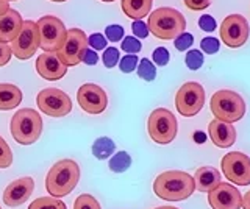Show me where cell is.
<instances>
[{"instance_id":"7dc6e473","label":"cell","mask_w":250,"mask_h":209,"mask_svg":"<svg viewBox=\"0 0 250 209\" xmlns=\"http://www.w3.org/2000/svg\"><path fill=\"white\" fill-rule=\"evenodd\" d=\"M102 2H114V0H102Z\"/></svg>"},{"instance_id":"836d02e7","label":"cell","mask_w":250,"mask_h":209,"mask_svg":"<svg viewBox=\"0 0 250 209\" xmlns=\"http://www.w3.org/2000/svg\"><path fill=\"white\" fill-rule=\"evenodd\" d=\"M200 45H202V50L205 53H208V55L217 53L219 47H221V44H219V41L216 39V38H203Z\"/></svg>"},{"instance_id":"7402d4cb","label":"cell","mask_w":250,"mask_h":209,"mask_svg":"<svg viewBox=\"0 0 250 209\" xmlns=\"http://www.w3.org/2000/svg\"><path fill=\"white\" fill-rule=\"evenodd\" d=\"M152 10V0H122L125 16L135 20H143Z\"/></svg>"},{"instance_id":"681fc988","label":"cell","mask_w":250,"mask_h":209,"mask_svg":"<svg viewBox=\"0 0 250 209\" xmlns=\"http://www.w3.org/2000/svg\"><path fill=\"white\" fill-rule=\"evenodd\" d=\"M6 2H8V0H6Z\"/></svg>"},{"instance_id":"f6af8a7d","label":"cell","mask_w":250,"mask_h":209,"mask_svg":"<svg viewBox=\"0 0 250 209\" xmlns=\"http://www.w3.org/2000/svg\"><path fill=\"white\" fill-rule=\"evenodd\" d=\"M155 209H178V208H174V206H160V208H155Z\"/></svg>"},{"instance_id":"6da1fadb","label":"cell","mask_w":250,"mask_h":209,"mask_svg":"<svg viewBox=\"0 0 250 209\" xmlns=\"http://www.w3.org/2000/svg\"><path fill=\"white\" fill-rule=\"evenodd\" d=\"M195 190L194 178L182 170H169L156 176L153 192L163 200L182 201L189 198Z\"/></svg>"},{"instance_id":"8d00e7d4","label":"cell","mask_w":250,"mask_h":209,"mask_svg":"<svg viewBox=\"0 0 250 209\" xmlns=\"http://www.w3.org/2000/svg\"><path fill=\"white\" fill-rule=\"evenodd\" d=\"M88 44L91 45V47L94 50H104L106 49V39L104 35L100 33H94L88 38Z\"/></svg>"},{"instance_id":"83f0119b","label":"cell","mask_w":250,"mask_h":209,"mask_svg":"<svg viewBox=\"0 0 250 209\" xmlns=\"http://www.w3.org/2000/svg\"><path fill=\"white\" fill-rule=\"evenodd\" d=\"M74 209H102L99 201L94 198L89 193H83L80 195L74 203Z\"/></svg>"},{"instance_id":"f35d334b","label":"cell","mask_w":250,"mask_h":209,"mask_svg":"<svg viewBox=\"0 0 250 209\" xmlns=\"http://www.w3.org/2000/svg\"><path fill=\"white\" fill-rule=\"evenodd\" d=\"M131 30H133V33H135V36H138V38H147L148 33H150L148 25H146L143 20H135V22H133Z\"/></svg>"},{"instance_id":"8992f818","label":"cell","mask_w":250,"mask_h":209,"mask_svg":"<svg viewBox=\"0 0 250 209\" xmlns=\"http://www.w3.org/2000/svg\"><path fill=\"white\" fill-rule=\"evenodd\" d=\"M36 25L39 35V47L44 52L57 53L62 49L67 38V30L58 18L44 16L36 22Z\"/></svg>"},{"instance_id":"ffe728a7","label":"cell","mask_w":250,"mask_h":209,"mask_svg":"<svg viewBox=\"0 0 250 209\" xmlns=\"http://www.w3.org/2000/svg\"><path fill=\"white\" fill-rule=\"evenodd\" d=\"M194 183H195V189L199 192H211L216 186L221 184V172L216 170L214 167H200L195 170L194 175Z\"/></svg>"},{"instance_id":"e0dca14e","label":"cell","mask_w":250,"mask_h":209,"mask_svg":"<svg viewBox=\"0 0 250 209\" xmlns=\"http://www.w3.org/2000/svg\"><path fill=\"white\" fill-rule=\"evenodd\" d=\"M36 71L42 78L55 81V80H61L66 75L67 67L61 63L57 53L45 52L42 55H39L36 59Z\"/></svg>"},{"instance_id":"d590c367","label":"cell","mask_w":250,"mask_h":209,"mask_svg":"<svg viewBox=\"0 0 250 209\" xmlns=\"http://www.w3.org/2000/svg\"><path fill=\"white\" fill-rule=\"evenodd\" d=\"M152 57H153V63H155L156 66H166V64L169 63V58H170L167 49H164V47L155 49Z\"/></svg>"},{"instance_id":"f546056e","label":"cell","mask_w":250,"mask_h":209,"mask_svg":"<svg viewBox=\"0 0 250 209\" xmlns=\"http://www.w3.org/2000/svg\"><path fill=\"white\" fill-rule=\"evenodd\" d=\"M122 50L128 55H136L138 52H141V42L133 36H127L124 38V42H122Z\"/></svg>"},{"instance_id":"d6986e66","label":"cell","mask_w":250,"mask_h":209,"mask_svg":"<svg viewBox=\"0 0 250 209\" xmlns=\"http://www.w3.org/2000/svg\"><path fill=\"white\" fill-rule=\"evenodd\" d=\"M23 25V20L21 18L19 11L8 10L3 16H0V42H13L18 35L21 33Z\"/></svg>"},{"instance_id":"ee69618b","label":"cell","mask_w":250,"mask_h":209,"mask_svg":"<svg viewBox=\"0 0 250 209\" xmlns=\"http://www.w3.org/2000/svg\"><path fill=\"white\" fill-rule=\"evenodd\" d=\"M8 10H10V5H8L6 0H0V16H3Z\"/></svg>"},{"instance_id":"7bdbcfd3","label":"cell","mask_w":250,"mask_h":209,"mask_svg":"<svg viewBox=\"0 0 250 209\" xmlns=\"http://www.w3.org/2000/svg\"><path fill=\"white\" fill-rule=\"evenodd\" d=\"M242 209H250V190L242 197Z\"/></svg>"},{"instance_id":"30bf717a","label":"cell","mask_w":250,"mask_h":209,"mask_svg":"<svg viewBox=\"0 0 250 209\" xmlns=\"http://www.w3.org/2000/svg\"><path fill=\"white\" fill-rule=\"evenodd\" d=\"M88 38H86L84 32L80 28H70L67 30V38L66 42L62 45V49L57 52L58 58L66 67L77 66L82 63L84 52L88 50Z\"/></svg>"},{"instance_id":"4dcf8cb0","label":"cell","mask_w":250,"mask_h":209,"mask_svg":"<svg viewBox=\"0 0 250 209\" xmlns=\"http://www.w3.org/2000/svg\"><path fill=\"white\" fill-rule=\"evenodd\" d=\"M117 63H119V50H117L116 47L105 49V52H104V64H105V67L111 69Z\"/></svg>"},{"instance_id":"5b68a950","label":"cell","mask_w":250,"mask_h":209,"mask_svg":"<svg viewBox=\"0 0 250 209\" xmlns=\"http://www.w3.org/2000/svg\"><path fill=\"white\" fill-rule=\"evenodd\" d=\"M42 133V119L35 110L23 108L11 119V136L22 145L35 144Z\"/></svg>"},{"instance_id":"74e56055","label":"cell","mask_w":250,"mask_h":209,"mask_svg":"<svg viewBox=\"0 0 250 209\" xmlns=\"http://www.w3.org/2000/svg\"><path fill=\"white\" fill-rule=\"evenodd\" d=\"M199 27L203 30V32H214L216 20L213 16H209V14H203V16L199 19Z\"/></svg>"},{"instance_id":"277c9868","label":"cell","mask_w":250,"mask_h":209,"mask_svg":"<svg viewBox=\"0 0 250 209\" xmlns=\"http://www.w3.org/2000/svg\"><path fill=\"white\" fill-rule=\"evenodd\" d=\"M209 108L217 120H222L227 123H234L241 120L246 115L247 110L246 102L238 92L229 89L214 92V95L211 97Z\"/></svg>"},{"instance_id":"b9f144b4","label":"cell","mask_w":250,"mask_h":209,"mask_svg":"<svg viewBox=\"0 0 250 209\" xmlns=\"http://www.w3.org/2000/svg\"><path fill=\"white\" fill-rule=\"evenodd\" d=\"M83 63L84 64H88V66H94V64H97V61H99V55L96 53V50H86L84 52V55H83Z\"/></svg>"},{"instance_id":"2e32d148","label":"cell","mask_w":250,"mask_h":209,"mask_svg":"<svg viewBox=\"0 0 250 209\" xmlns=\"http://www.w3.org/2000/svg\"><path fill=\"white\" fill-rule=\"evenodd\" d=\"M35 189V181L33 178L23 176L19 180L13 181L3 192V203L10 208H16L23 205L30 198Z\"/></svg>"},{"instance_id":"7a4b0ae2","label":"cell","mask_w":250,"mask_h":209,"mask_svg":"<svg viewBox=\"0 0 250 209\" xmlns=\"http://www.w3.org/2000/svg\"><path fill=\"white\" fill-rule=\"evenodd\" d=\"M80 180V167L72 159H62L55 164L45 178V189L52 197H66L75 189Z\"/></svg>"},{"instance_id":"1f68e13d","label":"cell","mask_w":250,"mask_h":209,"mask_svg":"<svg viewBox=\"0 0 250 209\" xmlns=\"http://www.w3.org/2000/svg\"><path fill=\"white\" fill-rule=\"evenodd\" d=\"M136 67H138V57L136 55H125L121 59L119 69L124 74H130V72L135 71Z\"/></svg>"},{"instance_id":"484cf974","label":"cell","mask_w":250,"mask_h":209,"mask_svg":"<svg viewBox=\"0 0 250 209\" xmlns=\"http://www.w3.org/2000/svg\"><path fill=\"white\" fill-rule=\"evenodd\" d=\"M136 69H138V75L143 80H146V81H153L155 80V76H156V67L153 66V63H152L150 59H147V58L141 59Z\"/></svg>"},{"instance_id":"d6a6232c","label":"cell","mask_w":250,"mask_h":209,"mask_svg":"<svg viewBox=\"0 0 250 209\" xmlns=\"http://www.w3.org/2000/svg\"><path fill=\"white\" fill-rule=\"evenodd\" d=\"M192 42H194V38H192V35H189V33H182L180 36H177L175 38V49L177 50H180V52H183V50H186V49H189L191 45H192Z\"/></svg>"},{"instance_id":"52a82bcc","label":"cell","mask_w":250,"mask_h":209,"mask_svg":"<svg viewBox=\"0 0 250 209\" xmlns=\"http://www.w3.org/2000/svg\"><path fill=\"white\" fill-rule=\"evenodd\" d=\"M148 136L152 137V141L156 144L166 145L170 144L177 136L178 123L175 115L172 114L166 108H158L155 110L150 117H148Z\"/></svg>"},{"instance_id":"ba28073f","label":"cell","mask_w":250,"mask_h":209,"mask_svg":"<svg viewBox=\"0 0 250 209\" xmlns=\"http://www.w3.org/2000/svg\"><path fill=\"white\" fill-rule=\"evenodd\" d=\"M205 105V91L195 81H188L178 89L175 95V106L177 111L183 117H194L199 114Z\"/></svg>"},{"instance_id":"e575fe53","label":"cell","mask_w":250,"mask_h":209,"mask_svg":"<svg viewBox=\"0 0 250 209\" xmlns=\"http://www.w3.org/2000/svg\"><path fill=\"white\" fill-rule=\"evenodd\" d=\"M105 35L108 38V41L117 42L124 38V28L121 25H108L105 28Z\"/></svg>"},{"instance_id":"c3c4849f","label":"cell","mask_w":250,"mask_h":209,"mask_svg":"<svg viewBox=\"0 0 250 209\" xmlns=\"http://www.w3.org/2000/svg\"><path fill=\"white\" fill-rule=\"evenodd\" d=\"M0 209H2V206H0Z\"/></svg>"},{"instance_id":"9c48e42d","label":"cell","mask_w":250,"mask_h":209,"mask_svg":"<svg viewBox=\"0 0 250 209\" xmlns=\"http://www.w3.org/2000/svg\"><path fill=\"white\" fill-rule=\"evenodd\" d=\"M38 108L50 117H64L72 110V102L66 92L57 88L42 89L36 97Z\"/></svg>"},{"instance_id":"ab89813d","label":"cell","mask_w":250,"mask_h":209,"mask_svg":"<svg viewBox=\"0 0 250 209\" xmlns=\"http://www.w3.org/2000/svg\"><path fill=\"white\" fill-rule=\"evenodd\" d=\"M185 5L188 6L189 10L194 11H200V10H205L211 5V0H183Z\"/></svg>"},{"instance_id":"7c38bea8","label":"cell","mask_w":250,"mask_h":209,"mask_svg":"<svg viewBox=\"0 0 250 209\" xmlns=\"http://www.w3.org/2000/svg\"><path fill=\"white\" fill-rule=\"evenodd\" d=\"M222 172L225 178L233 184L247 186L250 184V158L241 152L227 153L222 158Z\"/></svg>"},{"instance_id":"ac0fdd59","label":"cell","mask_w":250,"mask_h":209,"mask_svg":"<svg viewBox=\"0 0 250 209\" xmlns=\"http://www.w3.org/2000/svg\"><path fill=\"white\" fill-rule=\"evenodd\" d=\"M208 134L211 142L219 149H229L236 141V130L231 123L214 119L208 125Z\"/></svg>"},{"instance_id":"d4e9b609","label":"cell","mask_w":250,"mask_h":209,"mask_svg":"<svg viewBox=\"0 0 250 209\" xmlns=\"http://www.w3.org/2000/svg\"><path fill=\"white\" fill-rule=\"evenodd\" d=\"M28 209H67L62 201L57 200L55 197H41L35 200L28 206Z\"/></svg>"},{"instance_id":"60d3db41","label":"cell","mask_w":250,"mask_h":209,"mask_svg":"<svg viewBox=\"0 0 250 209\" xmlns=\"http://www.w3.org/2000/svg\"><path fill=\"white\" fill-rule=\"evenodd\" d=\"M11 55H13L11 47H8V45L3 42H0V67L5 66L8 61L11 59Z\"/></svg>"},{"instance_id":"f1b7e54d","label":"cell","mask_w":250,"mask_h":209,"mask_svg":"<svg viewBox=\"0 0 250 209\" xmlns=\"http://www.w3.org/2000/svg\"><path fill=\"white\" fill-rule=\"evenodd\" d=\"M185 63L186 66L191 69V71H199L203 64V55L202 52L199 50H189L186 53V58H185Z\"/></svg>"},{"instance_id":"4fadbf2b","label":"cell","mask_w":250,"mask_h":209,"mask_svg":"<svg viewBox=\"0 0 250 209\" xmlns=\"http://www.w3.org/2000/svg\"><path fill=\"white\" fill-rule=\"evenodd\" d=\"M39 47L38 25L33 20H23V25L18 38L11 42L13 55L19 59H28L36 53Z\"/></svg>"},{"instance_id":"603a6c76","label":"cell","mask_w":250,"mask_h":209,"mask_svg":"<svg viewBox=\"0 0 250 209\" xmlns=\"http://www.w3.org/2000/svg\"><path fill=\"white\" fill-rule=\"evenodd\" d=\"M116 150V145L109 137H99L92 144V154L97 159H106L109 158Z\"/></svg>"},{"instance_id":"8fae6325","label":"cell","mask_w":250,"mask_h":209,"mask_svg":"<svg viewBox=\"0 0 250 209\" xmlns=\"http://www.w3.org/2000/svg\"><path fill=\"white\" fill-rule=\"evenodd\" d=\"M221 39L227 47L238 49L244 45L249 39V22L241 14H230L221 24Z\"/></svg>"},{"instance_id":"cb8c5ba5","label":"cell","mask_w":250,"mask_h":209,"mask_svg":"<svg viewBox=\"0 0 250 209\" xmlns=\"http://www.w3.org/2000/svg\"><path fill=\"white\" fill-rule=\"evenodd\" d=\"M130 166H131V158L127 152L116 153L114 156L109 159V169H111V172H116V173L125 172Z\"/></svg>"},{"instance_id":"9a60e30c","label":"cell","mask_w":250,"mask_h":209,"mask_svg":"<svg viewBox=\"0 0 250 209\" xmlns=\"http://www.w3.org/2000/svg\"><path fill=\"white\" fill-rule=\"evenodd\" d=\"M208 203L213 209H241L242 195L230 183H221L208 192Z\"/></svg>"},{"instance_id":"3957f363","label":"cell","mask_w":250,"mask_h":209,"mask_svg":"<svg viewBox=\"0 0 250 209\" xmlns=\"http://www.w3.org/2000/svg\"><path fill=\"white\" fill-rule=\"evenodd\" d=\"M148 30L153 36L158 39H175L177 36L185 33L186 30V20L183 14L174 10L163 6V8L155 10L148 16Z\"/></svg>"},{"instance_id":"44dd1931","label":"cell","mask_w":250,"mask_h":209,"mask_svg":"<svg viewBox=\"0 0 250 209\" xmlns=\"http://www.w3.org/2000/svg\"><path fill=\"white\" fill-rule=\"evenodd\" d=\"M22 102V92L16 84L2 83L0 84V110L10 111Z\"/></svg>"},{"instance_id":"4316f807","label":"cell","mask_w":250,"mask_h":209,"mask_svg":"<svg viewBox=\"0 0 250 209\" xmlns=\"http://www.w3.org/2000/svg\"><path fill=\"white\" fill-rule=\"evenodd\" d=\"M13 164V153L10 145L0 136V169H8Z\"/></svg>"},{"instance_id":"bcb514c9","label":"cell","mask_w":250,"mask_h":209,"mask_svg":"<svg viewBox=\"0 0 250 209\" xmlns=\"http://www.w3.org/2000/svg\"><path fill=\"white\" fill-rule=\"evenodd\" d=\"M52 2H66V0H52Z\"/></svg>"},{"instance_id":"5bb4252c","label":"cell","mask_w":250,"mask_h":209,"mask_svg":"<svg viewBox=\"0 0 250 209\" xmlns=\"http://www.w3.org/2000/svg\"><path fill=\"white\" fill-rule=\"evenodd\" d=\"M77 100L82 110L89 114L104 113L108 105L106 92L92 83H86L83 86H80V89L77 92Z\"/></svg>"}]
</instances>
